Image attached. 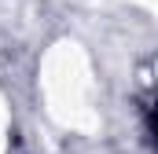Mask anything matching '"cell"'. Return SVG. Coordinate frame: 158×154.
<instances>
[{"label": "cell", "mask_w": 158, "mask_h": 154, "mask_svg": "<svg viewBox=\"0 0 158 154\" xmlns=\"http://www.w3.org/2000/svg\"><path fill=\"white\" fill-rule=\"evenodd\" d=\"M147 128H151V140H155V147H158V107L147 114Z\"/></svg>", "instance_id": "obj_1"}]
</instances>
